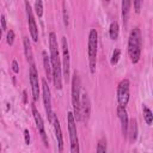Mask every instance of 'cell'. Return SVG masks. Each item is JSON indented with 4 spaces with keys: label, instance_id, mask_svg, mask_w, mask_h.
Returning a JSON list of instances; mask_svg holds the SVG:
<instances>
[{
    "label": "cell",
    "instance_id": "1",
    "mask_svg": "<svg viewBox=\"0 0 153 153\" xmlns=\"http://www.w3.org/2000/svg\"><path fill=\"white\" fill-rule=\"evenodd\" d=\"M49 47H50V60H51V72H53V82L56 90L62 88V75H61V63L59 56V46L57 40L54 32L49 34Z\"/></svg>",
    "mask_w": 153,
    "mask_h": 153
},
{
    "label": "cell",
    "instance_id": "18",
    "mask_svg": "<svg viewBox=\"0 0 153 153\" xmlns=\"http://www.w3.org/2000/svg\"><path fill=\"white\" fill-rule=\"evenodd\" d=\"M118 34H120V28H118V23L117 22H113L111 25H110V29H109V35L113 40H116L118 37Z\"/></svg>",
    "mask_w": 153,
    "mask_h": 153
},
{
    "label": "cell",
    "instance_id": "27",
    "mask_svg": "<svg viewBox=\"0 0 153 153\" xmlns=\"http://www.w3.org/2000/svg\"><path fill=\"white\" fill-rule=\"evenodd\" d=\"M12 71H13L15 73H18V72H19V67H18V63H17L16 60L12 61Z\"/></svg>",
    "mask_w": 153,
    "mask_h": 153
},
{
    "label": "cell",
    "instance_id": "29",
    "mask_svg": "<svg viewBox=\"0 0 153 153\" xmlns=\"http://www.w3.org/2000/svg\"><path fill=\"white\" fill-rule=\"evenodd\" d=\"M1 29L6 30V21H5V16H1Z\"/></svg>",
    "mask_w": 153,
    "mask_h": 153
},
{
    "label": "cell",
    "instance_id": "7",
    "mask_svg": "<svg viewBox=\"0 0 153 153\" xmlns=\"http://www.w3.org/2000/svg\"><path fill=\"white\" fill-rule=\"evenodd\" d=\"M42 89H43V103H44V109L47 113L48 121L51 123L53 121V110H51V99H50V90L47 84V80H42Z\"/></svg>",
    "mask_w": 153,
    "mask_h": 153
},
{
    "label": "cell",
    "instance_id": "6",
    "mask_svg": "<svg viewBox=\"0 0 153 153\" xmlns=\"http://www.w3.org/2000/svg\"><path fill=\"white\" fill-rule=\"evenodd\" d=\"M117 99L121 107H126L129 102V80L123 79L117 88Z\"/></svg>",
    "mask_w": 153,
    "mask_h": 153
},
{
    "label": "cell",
    "instance_id": "20",
    "mask_svg": "<svg viewBox=\"0 0 153 153\" xmlns=\"http://www.w3.org/2000/svg\"><path fill=\"white\" fill-rule=\"evenodd\" d=\"M143 118H145V122L147 124H152V122H153V115H152V111L147 107H143Z\"/></svg>",
    "mask_w": 153,
    "mask_h": 153
},
{
    "label": "cell",
    "instance_id": "9",
    "mask_svg": "<svg viewBox=\"0 0 153 153\" xmlns=\"http://www.w3.org/2000/svg\"><path fill=\"white\" fill-rule=\"evenodd\" d=\"M31 110H32V115H34V118H35V122H36V126H37V129L41 134V138L43 140V143L46 147H48V138H47V134H46V129H44V124H43V120L38 113V110L36 109V105H35V102L31 104Z\"/></svg>",
    "mask_w": 153,
    "mask_h": 153
},
{
    "label": "cell",
    "instance_id": "24",
    "mask_svg": "<svg viewBox=\"0 0 153 153\" xmlns=\"http://www.w3.org/2000/svg\"><path fill=\"white\" fill-rule=\"evenodd\" d=\"M120 55H121V50L120 49H115L114 53H113V57H111V65H116L118 62V59H120Z\"/></svg>",
    "mask_w": 153,
    "mask_h": 153
},
{
    "label": "cell",
    "instance_id": "11",
    "mask_svg": "<svg viewBox=\"0 0 153 153\" xmlns=\"http://www.w3.org/2000/svg\"><path fill=\"white\" fill-rule=\"evenodd\" d=\"M62 55H63V76L65 80H69V51H68V44L66 37H62Z\"/></svg>",
    "mask_w": 153,
    "mask_h": 153
},
{
    "label": "cell",
    "instance_id": "14",
    "mask_svg": "<svg viewBox=\"0 0 153 153\" xmlns=\"http://www.w3.org/2000/svg\"><path fill=\"white\" fill-rule=\"evenodd\" d=\"M51 123L54 124V129H55V135L57 139V143H59V151L62 152L63 151V141H62V134H61V127H60V122L57 120V116L55 114H53V121Z\"/></svg>",
    "mask_w": 153,
    "mask_h": 153
},
{
    "label": "cell",
    "instance_id": "25",
    "mask_svg": "<svg viewBox=\"0 0 153 153\" xmlns=\"http://www.w3.org/2000/svg\"><path fill=\"white\" fill-rule=\"evenodd\" d=\"M6 42L9 46H12L13 42H15V31L13 30H10L7 32V38H6Z\"/></svg>",
    "mask_w": 153,
    "mask_h": 153
},
{
    "label": "cell",
    "instance_id": "10",
    "mask_svg": "<svg viewBox=\"0 0 153 153\" xmlns=\"http://www.w3.org/2000/svg\"><path fill=\"white\" fill-rule=\"evenodd\" d=\"M30 84H31V90H32V96H34V102L38 99L40 95V85H38V74L35 67L34 62H30Z\"/></svg>",
    "mask_w": 153,
    "mask_h": 153
},
{
    "label": "cell",
    "instance_id": "8",
    "mask_svg": "<svg viewBox=\"0 0 153 153\" xmlns=\"http://www.w3.org/2000/svg\"><path fill=\"white\" fill-rule=\"evenodd\" d=\"M25 10H26L28 23H29V29H30L31 38L34 40V42H37V41H38V29H37V25H36L35 18H34L32 10H31L30 4H29V0H25Z\"/></svg>",
    "mask_w": 153,
    "mask_h": 153
},
{
    "label": "cell",
    "instance_id": "28",
    "mask_svg": "<svg viewBox=\"0 0 153 153\" xmlns=\"http://www.w3.org/2000/svg\"><path fill=\"white\" fill-rule=\"evenodd\" d=\"M24 136H25V143L29 145L30 143V135H29V130L28 129L24 130Z\"/></svg>",
    "mask_w": 153,
    "mask_h": 153
},
{
    "label": "cell",
    "instance_id": "13",
    "mask_svg": "<svg viewBox=\"0 0 153 153\" xmlns=\"http://www.w3.org/2000/svg\"><path fill=\"white\" fill-rule=\"evenodd\" d=\"M117 116H118V118L121 121V124H122V134L126 138L127 136V129H128V122H129L126 107L118 105V108H117Z\"/></svg>",
    "mask_w": 153,
    "mask_h": 153
},
{
    "label": "cell",
    "instance_id": "26",
    "mask_svg": "<svg viewBox=\"0 0 153 153\" xmlns=\"http://www.w3.org/2000/svg\"><path fill=\"white\" fill-rule=\"evenodd\" d=\"M141 5H142V0H134V9H135V12L136 13L140 12Z\"/></svg>",
    "mask_w": 153,
    "mask_h": 153
},
{
    "label": "cell",
    "instance_id": "31",
    "mask_svg": "<svg viewBox=\"0 0 153 153\" xmlns=\"http://www.w3.org/2000/svg\"><path fill=\"white\" fill-rule=\"evenodd\" d=\"M1 36H3V29L0 28V40H1Z\"/></svg>",
    "mask_w": 153,
    "mask_h": 153
},
{
    "label": "cell",
    "instance_id": "19",
    "mask_svg": "<svg viewBox=\"0 0 153 153\" xmlns=\"http://www.w3.org/2000/svg\"><path fill=\"white\" fill-rule=\"evenodd\" d=\"M24 50H25V56L28 61L32 62V51H31V46H30L28 37H24Z\"/></svg>",
    "mask_w": 153,
    "mask_h": 153
},
{
    "label": "cell",
    "instance_id": "22",
    "mask_svg": "<svg viewBox=\"0 0 153 153\" xmlns=\"http://www.w3.org/2000/svg\"><path fill=\"white\" fill-rule=\"evenodd\" d=\"M107 151V140L104 138H102L98 141V146H97V152L98 153H104Z\"/></svg>",
    "mask_w": 153,
    "mask_h": 153
},
{
    "label": "cell",
    "instance_id": "21",
    "mask_svg": "<svg viewBox=\"0 0 153 153\" xmlns=\"http://www.w3.org/2000/svg\"><path fill=\"white\" fill-rule=\"evenodd\" d=\"M35 11H36V15L38 16V18H41V17L43 16V5H42V0H36Z\"/></svg>",
    "mask_w": 153,
    "mask_h": 153
},
{
    "label": "cell",
    "instance_id": "2",
    "mask_svg": "<svg viewBox=\"0 0 153 153\" xmlns=\"http://www.w3.org/2000/svg\"><path fill=\"white\" fill-rule=\"evenodd\" d=\"M142 48V37L139 28H134L130 32L129 41H128V54L133 63H136L140 60Z\"/></svg>",
    "mask_w": 153,
    "mask_h": 153
},
{
    "label": "cell",
    "instance_id": "30",
    "mask_svg": "<svg viewBox=\"0 0 153 153\" xmlns=\"http://www.w3.org/2000/svg\"><path fill=\"white\" fill-rule=\"evenodd\" d=\"M23 101H24V103H26V102H28V97H26V91H23Z\"/></svg>",
    "mask_w": 153,
    "mask_h": 153
},
{
    "label": "cell",
    "instance_id": "16",
    "mask_svg": "<svg viewBox=\"0 0 153 153\" xmlns=\"http://www.w3.org/2000/svg\"><path fill=\"white\" fill-rule=\"evenodd\" d=\"M130 5H132V0H122V18H123L124 25H127V22H128Z\"/></svg>",
    "mask_w": 153,
    "mask_h": 153
},
{
    "label": "cell",
    "instance_id": "12",
    "mask_svg": "<svg viewBox=\"0 0 153 153\" xmlns=\"http://www.w3.org/2000/svg\"><path fill=\"white\" fill-rule=\"evenodd\" d=\"M80 111H82V120L83 117L85 120H89L90 114H91V103H90V98L86 91L80 95Z\"/></svg>",
    "mask_w": 153,
    "mask_h": 153
},
{
    "label": "cell",
    "instance_id": "15",
    "mask_svg": "<svg viewBox=\"0 0 153 153\" xmlns=\"http://www.w3.org/2000/svg\"><path fill=\"white\" fill-rule=\"evenodd\" d=\"M127 136H129V141L134 142L138 138V123L133 118L128 122V129H127Z\"/></svg>",
    "mask_w": 153,
    "mask_h": 153
},
{
    "label": "cell",
    "instance_id": "4",
    "mask_svg": "<svg viewBox=\"0 0 153 153\" xmlns=\"http://www.w3.org/2000/svg\"><path fill=\"white\" fill-rule=\"evenodd\" d=\"M97 46H98V34L96 29H92L89 35V62H90V69L91 73L96 72V57H97Z\"/></svg>",
    "mask_w": 153,
    "mask_h": 153
},
{
    "label": "cell",
    "instance_id": "23",
    "mask_svg": "<svg viewBox=\"0 0 153 153\" xmlns=\"http://www.w3.org/2000/svg\"><path fill=\"white\" fill-rule=\"evenodd\" d=\"M62 10H63L62 13H63V23H65V26H68V25H69V18H68V12H67L65 1L62 3Z\"/></svg>",
    "mask_w": 153,
    "mask_h": 153
},
{
    "label": "cell",
    "instance_id": "5",
    "mask_svg": "<svg viewBox=\"0 0 153 153\" xmlns=\"http://www.w3.org/2000/svg\"><path fill=\"white\" fill-rule=\"evenodd\" d=\"M67 122H68V132H69V140H71V152L78 153L79 140H78V134H76V126H75V118L73 116V113H68Z\"/></svg>",
    "mask_w": 153,
    "mask_h": 153
},
{
    "label": "cell",
    "instance_id": "33",
    "mask_svg": "<svg viewBox=\"0 0 153 153\" xmlns=\"http://www.w3.org/2000/svg\"><path fill=\"white\" fill-rule=\"evenodd\" d=\"M0 151H1V147H0Z\"/></svg>",
    "mask_w": 153,
    "mask_h": 153
},
{
    "label": "cell",
    "instance_id": "32",
    "mask_svg": "<svg viewBox=\"0 0 153 153\" xmlns=\"http://www.w3.org/2000/svg\"><path fill=\"white\" fill-rule=\"evenodd\" d=\"M103 1H104V4H108V3L110 1V0H103Z\"/></svg>",
    "mask_w": 153,
    "mask_h": 153
},
{
    "label": "cell",
    "instance_id": "17",
    "mask_svg": "<svg viewBox=\"0 0 153 153\" xmlns=\"http://www.w3.org/2000/svg\"><path fill=\"white\" fill-rule=\"evenodd\" d=\"M43 55V66H44V71H46V75L48 80H53V72H51V66L49 63V59H48V55L46 51L42 53Z\"/></svg>",
    "mask_w": 153,
    "mask_h": 153
},
{
    "label": "cell",
    "instance_id": "3",
    "mask_svg": "<svg viewBox=\"0 0 153 153\" xmlns=\"http://www.w3.org/2000/svg\"><path fill=\"white\" fill-rule=\"evenodd\" d=\"M80 78L79 74L74 72L72 78V104H73V116L76 121H82L80 111Z\"/></svg>",
    "mask_w": 153,
    "mask_h": 153
}]
</instances>
